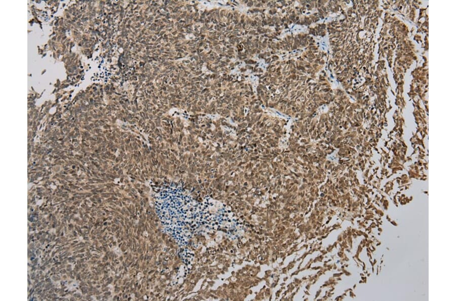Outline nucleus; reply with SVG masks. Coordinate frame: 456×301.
<instances>
[{"mask_svg": "<svg viewBox=\"0 0 456 301\" xmlns=\"http://www.w3.org/2000/svg\"><path fill=\"white\" fill-rule=\"evenodd\" d=\"M181 187L164 185L156 196V209L164 230L185 245L203 222L202 207Z\"/></svg>", "mask_w": 456, "mask_h": 301, "instance_id": "nucleus-1", "label": "nucleus"}]
</instances>
